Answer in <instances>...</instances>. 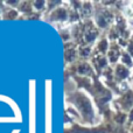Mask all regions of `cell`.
I'll return each mask as SVG.
<instances>
[]
</instances>
